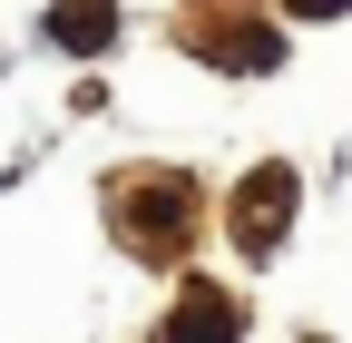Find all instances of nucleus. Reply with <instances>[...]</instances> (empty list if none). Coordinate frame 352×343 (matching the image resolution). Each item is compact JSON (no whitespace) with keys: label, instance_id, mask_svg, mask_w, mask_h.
Here are the masks:
<instances>
[{"label":"nucleus","instance_id":"1","mask_svg":"<svg viewBox=\"0 0 352 343\" xmlns=\"http://www.w3.org/2000/svg\"><path fill=\"white\" fill-rule=\"evenodd\" d=\"M108 226H118L127 255L166 265V255H186V236H196V187L166 177V167H127V177L108 187Z\"/></svg>","mask_w":352,"mask_h":343},{"label":"nucleus","instance_id":"2","mask_svg":"<svg viewBox=\"0 0 352 343\" xmlns=\"http://www.w3.org/2000/svg\"><path fill=\"white\" fill-rule=\"evenodd\" d=\"M226 236H235V255H254V265L294 236V167H284V157H264V167H245V177H235Z\"/></svg>","mask_w":352,"mask_h":343},{"label":"nucleus","instance_id":"3","mask_svg":"<svg viewBox=\"0 0 352 343\" xmlns=\"http://www.w3.org/2000/svg\"><path fill=\"white\" fill-rule=\"evenodd\" d=\"M176 30H196V50L215 69H274L284 59V30L245 20V0H196V10H176Z\"/></svg>","mask_w":352,"mask_h":343},{"label":"nucleus","instance_id":"4","mask_svg":"<svg viewBox=\"0 0 352 343\" xmlns=\"http://www.w3.org/2000/svg\"><path fill=\"white\" fill-rule=\"evenodd\" d=\"M235 333H245V304L226 284L186 275V294H176V314H166V343H235Z\"/></svg>","mask_w":352,"mask_h":343},{"label":"nucleus","instance_id":"5","mask_svg":"<svg viewBox=\"0 0 352 343\" xmlns=\"http://www.w3.org/2000/svg\"><path fill=\"white\" fill-rule=\"evenodd\" d=\"M50 50H69V59H98L108 39H118V0H50Z\"/></svg>","mask_w":352,"mask_h":343},{"label":"nucleus","instance_id":"6","mask_svg":"<svg viewBox=\"0 0 352 343\" xmlns=\"http://www.w3.org/2000/svg\"><path fill=\"white\" fill-rule=\"evenodd\" d=\"M284 10H294V20H342L352 0H284Z\"/></svg>","mask_w":352,"mask_h":343},{"label":"nucleus","instance_id":"7","mask_svg":"<svg viewBox=\"0 0 352 343\" xmlns=\"http://www.w3.org/2000/svg\"><path fill=\"white\" fill-rule=\"evenodd\" d=\"M303 343H323V333H303Z\"/></svg>","mask_w":352,"mask_h":343}]
</instances>
